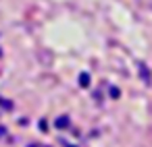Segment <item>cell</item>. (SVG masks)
<instances>
[{
  "label": "cell",
  "instance_id": "6da1fadb",
  "mask_svg": "<svg viewBox=\"0 0 152 147\" xmlns=\"http://www.w3.org/2000/svg\"><path fill=\"white\" fill-rule=\"evenodd\" d=\"M54 124H56V128H67L69 126V116H58Z\"/></svg>",
  "mask_w": 152,
  "mask_h": 147
},
{
  "label": "cell",
  "instance_id": "7a4b0ae2",
  "mask_svg": "<svg viewBox=\"0 0 152 147\" xmlns=\"http://www.w3.org/2000/svg\"><path fill=\"white\" fill-rule=\"evenodd\" d=\"M79 85L81 87H90V75L88 73H81L79 75Z\"/></svg>",
  "mask_w": 152,
  "mask_h": 147
},
{
  "label": "cell",
  "instance_id": "3957f363",
  "mask_svg": "<svg viewBox=\"0 0 152 147\" xmlns=\"http://www.w3.org/2000/svg\"><path fill=\"white\" fill-rule=\"evenodd\" d=\"M140 73H142V79L146 81V83H150V71H146V66L140 62Z\"/></svg>",
  "mask_w": 152,
  "mask_h": 147
},
{
  "label": "cell",
  "instance_id": "277c9868",
  "mask_svg": "<svg viewBox=\"0 0 152 147\" xmlns=\"http://www.w3.org/2000/svg\"><path fill=\"white\" fill-rule=\"evenodd\" d=\"M0 106H4L7 110H11V108H13V104H11V102H7V99H2V97H0Z\"/></svg>",
  "mask_w": 152,
  "mask_h": 147
},
{
  "label": "cell",
  "instance_id": "5b68a950",
  "mask_svg": "<svg viewBox=\"0 0 152 147\" xmlns=\"http://www.w3.org/2000/svg\"><path fill=\"white\" fill-rule=\"evenodd\" d=\"M119 93H121V91H119L117 87H113V89H110V97H119Z\"/></svg>",
  "mask_w": 152,
  "mask_h": 147
},
{
  "label": "cell",
  "instance_id": "8992f818",
  "mask_svg": "<svg viewBox=\"0 0 152 147\" xmlns=\"http://www.w3.org/2000/svg\"><path fill=\"white\" fill-rule=\"evenodd\" d=\"M2 135H4V128H2V126H0V137H2Z\"/></svg>",
  "mask_w": 152,
  "mask_h": 147
}]
</instances>
